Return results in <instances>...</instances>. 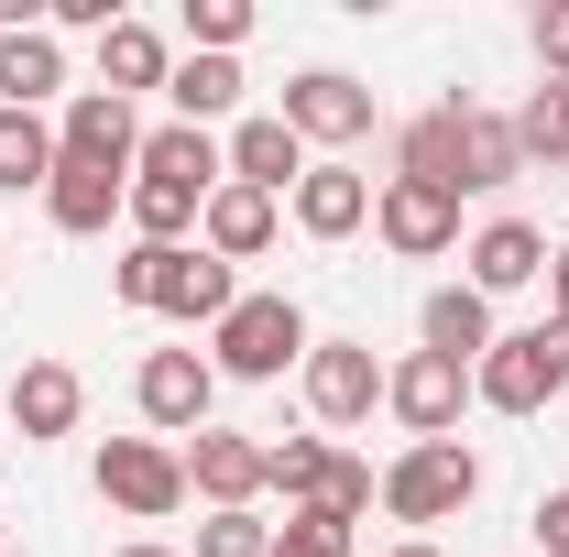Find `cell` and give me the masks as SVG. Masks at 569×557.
<instances>
[{"mask_svg": "<svg viewBox=\"0 0 569 557\" xmlns=\"http://www.w3.org/2000/svg\"><path fill=\"white\" fill-rule=\"evenodd\" d=\"M537 557H569V492L537 503Z\"/></svg>", "mask_w": 569, "mask_h": 557, "instance_id": "obj_35", "label": "cell"}, {"mask_svg": "<svg viewBox=\"0 0 569 557\" xmlns=\"http://www.w3.org/2000/svg\"><path fill=\"white\" fill-rule=\"evenodd\" d=\"M241 33H252V0H187V44L198 55H230Z\"/></svg>", "mask_w": 569, "mask_h": 557, "instance_id": "obj_32", "label": "cell"}, {"mask_svg": "<svg viewBox=\"0 0 569 557\" xmlns=\"http://www.w3.org/2000/svg\"><path fill=\"white\" fill-rule=\"evenodd\" d=\"M417 328H427V350H438V361H460V372H471V361L493 350V295H471V284H438Z\"/></svg>", "mask_w": 569, "mask_h": 557, "instance_id": "obj_21", "label": "cell"}, {"mask_svg": "<svg viewBox=\"0 0 569 557\" xmlns=\"http://www.w3.org/2000/svg\"><path fill=\"white\" fill-rule=\"evenodd\" d=\"M537 67L569 77V0H548V11H537Z\"/></svg>", "mask_w": 569, "mask_h": 557, "instance_id": "obj_34", "label": "cell"}, {"mask_svg": "<svg viewBox=\"0 0 569 557\" xmlns=\"http://www.w3.org/2000/svg\"><path fill=\"white\" fill-rule=\"evenodd\" d=\"M164 99H176V121H187V132H209L219 110L241 99V67H230V55H187V67L164 77Z\"/></svg>", "mask_w": 569, "mask_h": 557, "instance_id": "obj_26", "label": "cell"}, {"mask_svg": "<svg viewBox=\"0 0 569 557\" xmlns=\"http://www.w3.org/2000/svg\"><path fill=\"white\" fill-rule=\"evenodd\" d=\"M132 405H142V426H164V437H198L209 405H219V361H198V350H153V361L132 372Z\"/></svg>", "mask_w": 569, "mask_h": 557, "instance_id": "obj_6", "label": "cell"}, {"mask_svg": "<svg viewBox=\"0 0 569 557\" xmlns=\"http://www.w3.org/2000/svg\"><path fill=\"white\" fill-rule=\"evenodd\" d=\"M219 186H230V153H219L209 132H187V121H164V132H142V153H132V230L142 241H187Z\"/></svg>", "mask_w": 569, "mask_h": 557, "instance_id": "obj_1", "label": "cell"}, {"mask_svg": "<svg viewBox=\"0 0 569 557\" xmlns=\"http://www.w3.org/2000/svg\"><path fill=\"white\" fill-rule=\"evenodd\" d=\"M296 175H307V142L284 132V121H241V132H230V186L296 198Z\"/></svg>", "mask_w": 569, "mask_h": 557, "instance_id": "obj_20", "label": "cell"}, {"mask_svg": "<svg viewBox=\"0 0 569 557\" xmlns=\"http://www.w3.org/2000/svg\"><path fill=\"white\" fill-rule=\"evenodd\" d=\"M121 557H176V547H121Z\"/></svg>", "mask_w": 569, "mask_h": 557, "instance_id": "obj_38", "label": "cell"}, {"mask_svg": "<svg viewBox=\"0 0 569 557\" xmlns=\"http://www.w3.org/2000/svg\"><path fill=\"white\" fill-rule=\"evenodd\" d=\"M383 405L406 416V437H449L460 405H471V372H460V361H438V350H417V361H395V372H383Z\"/></svg>", "mask_w": 569, "mask_h": 557, "instance_id": "obj_11", "label": "cell"}, {"mask_svg": "<svg viewBox=\"0 0 569 557\" xmlns=\"http://www.w3.org/2000/svg\"><path fill=\"white\" fill-rule=\"evenodd\" d=\"M176 252H187V241H132V252L110 263V284H121V306H153V295H164V263H176Z\"/></svg>", "mask_w": 569, "mask_h": 557, "instance_id": "obj_30", "label": "cell"}, {"mask_svg": "<svg viewBox=\"0 0 569 557\" xmlns=\"http://www.w3.org/2000/svg\"><path fill=\"white\" fill-rule=\"evenodd\" d=\"M372 230H383L406 263H438V252L460 241V198L427 186V175H383V186H372Z\"/></svg>", "mask_w": 569, "mask_h": 557, "instance_id": "obj_7", "label": "cell"}, {"mask_svg": "<svg viewBox=\"0 0 569 557\" xmlns=\"http://www.w3.org/2000/svg\"><path fill=\"white\" fill-rule=\"evenodd\" d=\"M395 175H427V186L471 198V175H460V99H438V110H417V121L395 132Z\"/></svg>", "mask_w": 569, "mask_h": 557, "instance_id": "obj_18", "label": "cell"}, {"mask_svg": "<svg viewBox=\"0 0 569 557\" xmlns=\"http://www.w3.org/2000/svg\"><path fill=\"white\" fill-rule=\"evenodd\" d=\"M383 405V361L372 340H307V416L318 426H361Z\"/></svg>", "mask_w": 569, "mask_h": 557, "instance_id": "obj_8", "label": "cell"}, {"mask_svg": "<svg viewBox=\"0 0 569 557\" xmlns=\"http://www.w3.org/2000/svg\"><path fill=\"white\" fill-rule=\"evenodd\" d=\"M274 219H284V198H263V186H219L209 209H198V252L252 263V252H274Z\"/></svg>", "mask_w": 569, "mask_h": 557, "instance_id": "obj_15", "label": "cell"}, {"mask_svg": "<svg viewBox=\"0 0 569 557\" xmlns=\"http://www.w3.org/2000/svg\"><path fill=\"white\" fill-rule=\"evenodd\" d=\"M56 153H67V164H99V175H132V153H142L132 99H110V88H77L67 121H56Z\"/></svg>", "mask_w": 569, "mask_h": 557, "instance_id": "obj_10", "label": "cell"}, {"mask_svg": "<svg viewBox=\"0 0 569 557\" xmlns=\"http://www.w3.org/2000/svg\"><path fill=\"white\" fill-rule=\"evenodd\" d=\"M372 470H361V459H329V492H318V514H340V525H361V514H372Z\"/></svg>", "mask_w": 569, "mask_h": 557, "instance_id": "obj_33", "label": "cell"}, {"mask_svg": "<svg viewBox=\"0 0 569 557\" xmlns=\"http://www.w3.org/2000/svg\"><path fill=\"white\" fill-rule=\"evenodd\" d=\"M471 394L493 405V416H537V405H559L569 394V328H503L482 361H471Z\"/></svg>", "mask_w": 569, "mask_h": 557, "instance_id": "obj_2", "label": "cell"}, {"mask_svg": "<svg viewBox=\"0 0 569 557\" xmlns=\"http://www.w3.org/2000/svg\"><path fill=\"white\" fill-rule=\"evenodd\" d=\"M460 175H471V186H515V175H526L515 121H503V110H482V99H460Z\"/></svg>", "mask_w": 569, "mask_h": 557, "instance_id": "obj_24", "label": "cell"}, {"mask_svg": "<svg viewBox=\"0 0 569 557\" xmlns=\"http://www.w3.org/2000/svg\"><path fill=\"white\" fill-rule=\"evenodd\" d=\"M153 306H164V317H230V306H241V274H230V263H219V252H176V263H164V295H153Z\"/></svg>", "mask_w": 569, "mask_h": 557, "instance_id": "obj_23", "label": "cell"}, {"mask_svg": "<svg viewBox=\"0 0 569 557\" xmlns=\"http://www.w3.org/2000/svg\"><path fill=\"white\" fill-rule=\"evenodd\" d=\"M548 317L569 328V252H548Z\"/></svg>", "mask_w": 569, "mask_h": 557, "instance_id": "obj_36", "label": "cell"}, {"mask_svg": "<svg viewBox=\"0 0 569 557\" xmlns=\"http://www.w3.org/2000/svg\"><path fill=\"white\" fill-rule=\"evenodd\" d=\"M187 492H209V514H241V503L263 492V437L198 426V437H187Z\"/></svg>", "mask_w": 569, "mask_h": 557, "instance_id": "obj_12", "label": "cell"}, {"mask_svg": "<svg viewBox=\"0 0 569 557\" xmlns=\"http://www.w3.org/2000/svg\"><path fill=\"white\" fill-rule=\"evenodd\" d=\"M395 557H438V547H427V536H406V547H395Z\"/></svg>", "mask_w": 569, "mask_h": 557, "instance_id": "obj_37", "label": "cell"}, {"mask_svg": "<svg viewBox=\"0 0 569 557\" xmlns=\"http://www.w3.org/2000/svg\"><path fill=\"white\" fill-rule=\"evenodd\" d=\"M274 557H351V525L307 503V514H284V525H274Z\"/></svg>", "mask_w": 569, "mask_h": 557, "instance_id": "obj_29", "label": "cell"}, {"mask_svg": "<svg viewBox=\"0 0 569 557\" xmlns=\"http://www.w3.org/2000/svg\"><path fill=\"white\" fill-rule=\"evenodd\" d=\"M56 88H67V44H56V22L0 33V110H44Z\"/></svg>", "mask_w": 569, "mask_h": 557, "instance_id": "obj_19", "label": "cell"}, {"mask_svg": "<svg viewBox=\"0 0 569 557\" xmlns=\"http://www.w3.org/2000/svg\"><path fill=\"white\" fill-rule=\"evenodd\" d=\"M164 77H176V55H164L153 22H110V33H99V88H110V99H142V88H164Z\"/></svg>", "mask_w": 569, "mask_h": 557, "instance_id": "obj_22", "label": "cell"}, {"mask_svg": "<svg viewBox=\"0 0 569 557\" xmlns=\"http://www.w3.org/2000/svg\"><path fill=\"white\" fill-rule=\"evenodd\" d=\"M361 219H372V175H351V164H307L296 175V230L307 241H351Z\"/></svg>", "mask_w": 569, "mask_h": 557, "instance_id": "obj_16", "label": "cell"}, {"mask_svg": "<svg viewBox=\"0 0 569 557\" xmlns=\"http://www.w3.org/2000/svg\"><path fill=\"white\" fill-rule=\"evenodd\" d=\"M77 416H88V383H77L67 361H22V372H11V426H22V448L77 437Z\"/></svg>", "mask_w": 569, "mask_h": 557, "instance_id": "obj_13", "label": "cell"}, {"mask_svg": "<svg viewBox=\"0 0 569 557\" xmlns=\"http://www.w3.org/2000/svg\"><path fill=\"white\" fill-rule=\"evenodd\" d=\"M329 437H263V492H284V514H307L318 492H329Z\"/></svg>", "mask_w": 569, "mask_h": 557, "instance_id": "obj_25", "label": "cell"}, {"mask_svg": "<svg viewBox=\"0 0 569 557\" xmlns=\"http://www.w3.org/2000/svg\"><path fill=\"white\" fill-rule=\"evenodd\" d=\"M121 209H132V175H99V164H67V153H56V175H44V219H56L67 241H99Z\"/></svg>", "mask_w": 569, "mask_h": 557, "instance_id": "obj_14", "label": "cell"}, {"mask_svg": "<svg viewBox=\"0 0 569 557\" xmlns=\"http://www.w3.org/2000/svg\"><path fill=\"white\" fill-rule=\"evenodd\" d=\"M99 503H121L142 525H164L176 503H187V459L164 448V437H110L99 448Z\"/></svg>", "mask_w": 569, "mask_h": 557, "instance_id": "obj_5", "label": "cell"}, {"mask_svg": "<svg viewBox=\"0 0 569 557\" xmlns=\"http://www.w3.org/2000/svg\"><path fill=\"white\" fill-rule=\"evenodd\" d=\"M0 525H11V514H0ZM0 557H11V536H0Z\"/></svg>", "mask_w": 569, "mask_h": 557, "instance_id": "obj_39", "label": "cell"}, {"mask_svg": "<svg viewBox=\"0 0 569 557\" xmlns=\"http://www.w3.org/2000/svg\"><path fill=\"white\" fill-rule=\"evenodd\" d=\"M548 274V230L537 219H493V230H471V295H515V284Z\"/></svg>", "mask_w": 569, "mask_h": 557, "instance_id": "obj_17", "label": "cell"}, {"mask_svg": "<svg viewBox=\"0 0 569 557\" xmlns=\"http://www.w3.org/2000/svg\"><path fill=\"white\" fill-rule=\"evenodd\" d=\"M209 350L230 383H284V372H307V317H296V295H241Z\"/></svg>", "mask_w": 569, "mask_h": 557, "instance_id": "obj_3", "label": "cell"}, {"mask_svg": "<svg viewBox=\"0 0 569 557\" xmlns=\"http://www.w3.org/2000/svg\"><path fill=\"white\" fill-rule=\"evenodd\" d=\"M56 175V132H44V110H0V186L22 198V186H44Z\"/></svg>", "mask_w": 569, "mask_h": 557, "instance_id": "obj_27", "label": "cell"}, {"mask_svg": "<svg viewBox=\"0 0 569 557\" xmlns=\"http://www.w3.org/2000/svg\"><path fill=\"white\" fill-rule=\"evenodd\" d=\"M198 557H274V525H263L252 503H241V514H209V525H198Z\"/></svg>", "mask_w": 569, "mask_h": 557, "instance_id": "obj_31", "label": "cell"}, {"mask_svg": "<svg viewBox=\"0 0 569 557\" xmlns=\"http://www.w3.org/2000/svg\"><path fill=\"white\" fill-rule=\"evenodd\" d=\"M296 142H361L372 132V88L340 67H307V77H284V110H274Z\"/></svg>", "mask_w": 569, "mask_h": 557, "instance_id": "obj_9", "label": "cell"}, {"mask_svg": "<svg viewBox=\"0 0 569 557\" xmlns=\"http://www.w3.org/2000/svg\"><path fill=\"white\" fill-rule=\"evenodd\" d=\"M515 142H526V164H569V77H548V88L515 110Z\"/></svg>", "mask_w": 569, "mask_h": 557, "instance_id": "obj_28", "label": "cell"}, {"mask_svg": "<svg viewBox=\"0 0 569 557\" xmlns=\"http://www.w3.org/2000/svg\"><path fill=\"white\" fill-rule=\"evenodd\" d=\"M471 492H482V459H471L460 437H417V448L383 470V514H395V525H449Z\"/></svg>", "mask_w": 569, "mask_h": 557, "instance_id": "obj_4", "label": "cell"}]
</instances>
